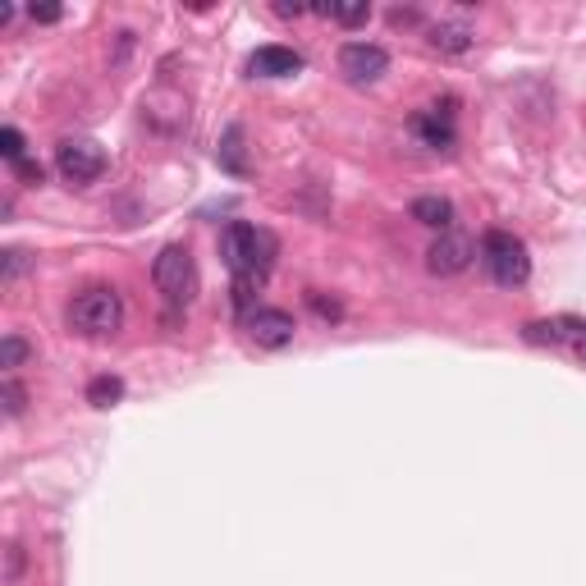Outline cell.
Wrapping results in <instances>:
<instances>
[{"label": "cell", "instance_id": "cell-1", "mask_svg": "<svg viewBox=\"0 0 586 586\" xmlns=\"http://www.w3.org/2000/svg\"><path fill=\"white\" fill-rule=\"evenodd\" d=\"M220 252H225V266L234 271V280L243 284H261L266 271H271V252H275V239L266 229H252L243 220L225 229V239H220Z\"/></svg>", "mask_w": 586, "mask_h": 586}, {"label": "cell", "instance_id": "cell-2", "mask_svg": "<svg viewBox=\"0 0 586 586\" xmlns=\"http://www.w3.org/2000/svg\"><path fill=\"white\" fill-rule=\"evenodd\" d=\"M120 321H124V303H120V293L115 289H83L74 303H69V326L87 339L115 335Z\"/></svg>", "mask_w": 586, "mask_h": 586}, {"label": "cell", "instance_id": "cell-3", "mask_svg": "<svg viewBox=\"0 0 586 586\" xmlns=\"http://www.w3.org/2000/svg\"><path fill=\"white\" fill-rule=\"evenodd\" d=\"M481 261H486L490 280L504 284V289H518V284H527V275H532L527 243L513 239L509 229H490L486 243H481Z\"/></svg>", "mask_w": 586, "mask_h": 586}, {"label": "cell", "instance_id": "cell-4", "mask_svg": "<svg viewBox=\"0 0 586 586\" xmlns=\"http://www.w3.org/2000/svg\"><path fill=\"white\" fill-rule=\"evenodd\" d=\"M152 280H156V289H161L174 307H179V303H188V298L197 293L193 252H188L184 243H170V248H161V257L152 261Z\"/></svg>", "mask_w": 586, "mask_h": 586}, {"label": "cell", "instance_id": "cell-5", "mask_svg": "<svg viewBox=\"0 0 586 586\" xmlns=\"http://www.w3.org/2000/svg\"><path fill=\"white\" fill-rule=\"evenodd\" d=\"M55 170L65 174L69 184H92L106 174V147L92 138H65L55 147Z\"/></svg>", "mask_w": 586, "mask_h": 586}, {"label": "cell", "instance_id": "cell-6", "mask_svg": "<svg viewBox=\"0 0 586 586\" xmlns=\"http://www.w3.org/2000/svg\"><path fill=\"white\" fill-rule=\"evenodd\" d=\"M385 69H390V55H385V46H376V42H344V51H339V74H344L353 87L380 83Z\"/></svg>", "mask_w": 586, "mask_h": 586}, {"label": "cell", "instance_id": "cell-7", "mask_svg": "<svg viewBox=\"0 0 586 586\" xmlns=\"http://www.w3.org/2000/svg\"><path fill=\"white\" fill-rule=\"evenodd\" d=\"M472 257H477L472 239L458 234V229H445V234L426 248V271L431 275H463L467 266H472Z\"/></svg>", "mask_w": 586, "mask_h": 586}, {"label": "cell", "instance_id": "cell-8", "mask_svg": "<svg viewBox=\"0 0 586 586\" xmlns=\"http://www.w3.org/2000/svg\"><path fill=\"white\" fill-rule=\"evenodd\" d=\"M248 339L257 348H284V344H293V316L284 312V307H257V312H248Z\"/></svg>", "mask_w": 586, "mask_h": 586}, {"label": "cell", "instance_id": "cell-9", "mask_svg": "<svg viewBox=\"0 0 586 586\" xmlns=\"http://www.w3.org/2000/svg\"><path fill=\"white\" fill-rule=\"evenodd\" d=\"M248 69L257 78H293L298 69H303V55L293 51V46H257Z\"/></svg>", "mask_w": 586, "mask_h": 586}, {"label": "cell", "instance_id": "cell-10", "mask_svg": "<svg viewBox=\"0 0 586 586\" xmlns=\"http://www.w3.org/2000/svg\"><path fill=\"white\" fill-rule=\"evenodd\" d=\"M454 101H445V106H426L422 115L413 120V129L426 138V147H435V152H449L454 147Z\"/></svg>", "mask_w": 586, "mask_h": 586}, {"label": "cell", "instance_id": "cell-11", "mask_svg": "<svg viewBox=\"0 0 586 586\" xmlns=\"http://www.w3.org/2000/svg\"><path fill=\"white\" fill-rule=\"evenodd\" d=\"M413 220H422V225H431V229H440V234H445L449 220H454V202H449V197H417V202H413Z\"/></svg>", "mask_w": 586, "mask_h": 586}, {"label": "cell", "instance_id": "cell-12", "mask_svg": "<svg viewBox=\"0 0 586 586\" xmlns=\"http://www.w3.org/2000/svg\"><path fill=\"white\" fill-rule=\"evenodd\" d=\"M431 46H435V51L458 55V51H467V46H472V33H467L463 23H435V28H431Z\"/></svg>", "mask_w": 586, "mask_h": 586}, {"label": "cell", "instance_id": "cell-13", "mask_svg": "<svg viewBox=\"0 0 586 586\" xmlns=\"http://www.w3.org/2000/svg\"><path fill=\"white\" fill-rule=\"evenodd\" d=\"M220 165H225V170H234V174L248 170V161H243V129H239V124H229V129H225V142H220Z\"/></svg>", "mask_w": 586, "mask_h": 586}, {"label": "cell", "instance_id": "cell-14", "mask_svg": "<svg viewBox=\"0 0 586 586\" xmlns=\"http://www.w3.org/2000/svg\"><path fill=\"white\" fill-rule=\"evenodd\" d=\"M124 399V380L120 376H97L87 385V403H97V408H110V403Z\"/></svg>", "mask_w": 586, "mask_h": 586}, {"label": "cell", "instance_id": "cell-15", "mask_svg": "<svg viewBox=\"0 0 586 586\" xmlns=\"http://www.w3.org/2000/svg\"><path fill=\"white\" fill-rule=\"evenodd\" d=\"M559 344H568L577 358H586V321H573V316H559Z\"/></svg>", "mask_w": 586, "mask_h": 586}, {"label": "cell", "instance_id": "cell-16", "mask_svg": "<svg viewBox=\"0 0 586 586\" xmlns=\"http://www.w3.org/2000/svg\"><path fill=\"white\" fill-rule=\"evenodd\" d=\"M23 362H28V344H23L19 335H5V339H0V367L14 371V367H23Z\"/></svg>", "mask_w": 586, "mask_h": 586}, {"label": "cell", "instance_id": "cell-17", "mask_svg": "<svg viewBox=\"0 0 586 586\" xmlns=\"http://www.w3.org/2000/svg\"><path fill=\"white\" fill-rule=\"evenodd\" d=\"M0 403H5V413L10 417H19L23 408H28V390H23L19 380H5V385H0Z\"/></svg>", "mask_w": 586, "mask_h": 586}, {"label": "cell", "instance_id": "cell-18", "mask_svg": "<svg viewBox=\"0 0 586 586\" xmlns=\"http://www.w3.org/2000/svg\"><path fill=\"white\" fill-rule=\"evenodd\" d=\"M0 156H5V161H28V156H23V133L14 129V124H5V129H0Z\"/></svg>", "mask_w": 586, "mask_h": 586}, {"label": "cell", "instance_id": "cell-19", "mask_svg": "<svg viewBox=\"0 0 586 586\" xmlns=\"http://www.w3.org/2000/svg\"><path fill=\"white\" fill-rule=\"evenodd\" d=\"M321 14H330L335 23H348V28H353V23H367V19H371L367 5H326Z\"/></svg>", "mask_w": 586, "mask_h": 586}, {"label": "cell", "instance_id": "cell-20", "mask_svg": "<svg viewBox=\"0 0 586 586\" xmlns=\"http://www.w3.org/2000/svg\"><path fill=\"white\" fill-rule=\"evenodd\" d=\"M28 14H33L37 23H55V19H60V5H33Z\"/></svg>", "mask_w": 586, "mask_h": 586}, {"label": "cell", "instance_id": "cell-21", "mask_svg": "<svg viewBox=\"0 0 586 586\" xmlns=\"http://www.w3.org/2000/svg\"><path fill=\"white\" fill-rule=\"evenodd\" d=\"M14 170H19L23 179H28V184H42V165H33V161H19V165H14Z\"/></svg>", "mask_w": 586, "mask_h": 586}, {"label": "cell", "instance_id": "cell-22", "mask_svg": "<svg viewBox=\"0 0 586 586\" xmlns=\"http://www.w3.org/2000/svg\"><path fill=\"white\" fill-rule=\"evenodd\" d=\"M307 303H312V307H316V312H321V316H330V321H335V316H339V307H335V303H326V298H321V293H312V298H307Z\"/></svg>", "mask_w": 586, "mask_h": 586}, {"label": "cell", "instance_id": "cell-23", "mask_svg": "<svg viewBox=\"0 0 586 586\" xmlns=\"http://www.w3.org/2000/svg\"><path fill=\"white\" fill-rule=\"evenodd\" d=\"M19 271H23V252H5V280H14Z\"/></svg>", "mask_w": 586, "mask_h": 586}, {"label": "cell", "instance_id": "cell-24", "mask_svg": "<svg viewBox=\"0 0 586 586\" xmlns=\"http://www.w3.org/2000/svg\"><path fill=\"white\" fill-rule=\"evenodd\" d=\"M275 14H284V19H298V14H303V5H289V0H280V5H275Z\"/></svg>", "mask_w": 586, "mask_h": 586}, {"label": "cell", "instance_id": "cell-25", "mask_svg": "<svg viewBox=\"0 0 586 586\" xmlns=\"http://www.w3.org/2000/svg\"><path fill=\"white\" fill-rule=\"evenodd\" d=\"M19 568H23V554H19V550H10V582L19 577Z\"/></svg>", "mask_w": 586, "mask_h": 586}]
</instances>
